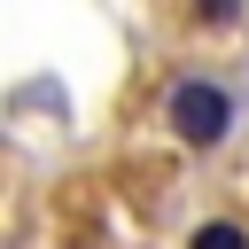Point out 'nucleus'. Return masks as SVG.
<instances>
[{
	"label": "nucleus",
	"mask_w": 249,
	"mask_h": 249,
	"mask_svg": "<svg viewBox=\"0 0 249 249\" xmlns=\"http://www.w3.org/2000/svg\"><path fill=\"white\" fill-rule=\"evenodd\" d=\"M171 132L187 140V148H210V140H226V124H233V93L226 86H210V78H187V86H171Z\"/></svg>",
	"instance_id": "1"
},
{
	"label": "nucleus",
	"mask_w": 249,
	"mask_h": 249,
	"mask_svg": "<svg viewBox=\"0 0 249 249\" xmlns=\"http://www.w3.org/2000/svg\"><path fill=\"white\" fill-rule=\"evenodd\" d=\"M187 249H249V233H241V226H226V218H218V226H202V233H195V241H187Z\"/></svg>",
	"instance_id": "2"
}]
</instances>
